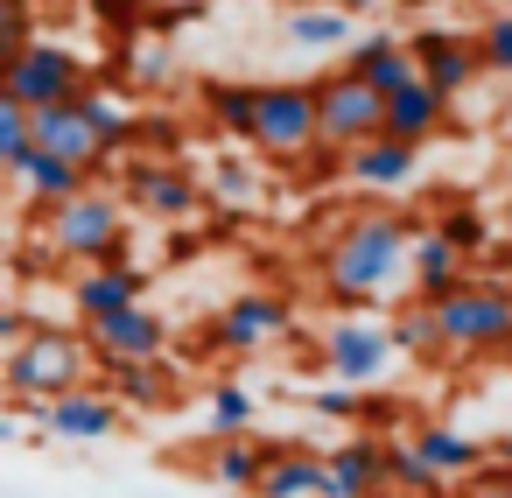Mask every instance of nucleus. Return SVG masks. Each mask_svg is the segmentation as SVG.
Masks as SVG:
<instances>
[{"mask_svg":"<svg viewBox=\"0 0 512 498\" xmlns=\"http://www.w3.org/2000/svg\"><path fill=\"white\" fill-rule=\"evenodd\" d=\"M386 477L400 484V491H414V498H442L449 491V477L414 449V435H400V442H386Z\"/></svg>","mask_w":512,"mask_h":498,"instance_id":"nucleus-28","label":"nucleus"},{"mask_svg":"<svg viewBox=\"0 0 512 498\" xmlns=\"http://www.w3.org/2000/svg\"><path fill=\"white\" fill-rule=\"evenodd\" d=\"M211 190H218L225 204H246V197H253V169H246L239 155H225V162L211 169Z\"/></svg>","mask_w":512,"mask_h":498,"instance_id":"nucleus-35","label":"nucleus"},{"mask_svg":"<svg viewBox=\"0 0 512 498\" xmlns=\"http://www.w3.org/2000/svg\"><path fill=\"white\" fill-rule=\"evenodd\" d=\"M463 498H505V470H498V477H484V470H477V477L463 484Z\"/></svg>","mask_w":512,"mask_h":498,"instance_id":"nucleus-38","label":"nucleus"},{"mask_svg":"<svg viewBox=\"0 0 512 498\" xmlns=\"http://www.w3.org/2000/svg\"><path fill=\"white\" fill-rule=\"evenodd\" d=\"M36 148V106H22L15 92H0V176H15V162Z\"/></svg>","mask_w":512,"mask_h":498,"instance_id":"nucleus-30","label":"nucleus"},{"mask_svg":"<svg viewBox=\"0 0 512 498\" xmlns=\"http://www.w3.org/2000/svg\"><path fill=\"white\" fill-rule=\"evenodd\" d=\"M505 498H512V470H505Z\"/></svg>","mask_w":512,"mask_h":498,"instance_id":"nucleus-44","label":"nucleus"},{"mask_svg":"<svg viewBox=\"0 0 512 498\" xmlns=\"http://www.w3.org/2000/svg\"><path fill=\"white\" fill-rule=\"evenodd\" d=\"M400 358L393 344V323H372V316H337L323 330V372L344 379V386H372L386 379V365Z\"/></svg>","mask_w":512,"mask_h":498,"instance_id":"nucleus-8","label":"nucleus"},{"mask_svg":"<svg viewBox=\"0 0 512 498\" xmlns=\"http://www.w3.org/2000/svg\"><path fill=\"white\" fill-rule=\"evenodd\" d=\"M204 113L232 134V141H253V120H260V85H232V78H211L204 85Z\"/></svg>","mask_w":512,"mask_h":498,"instance_id":"nucleus-26","label":"nucleus"},{"mask_svg":"<svg viewBox=\"0 0 512 498\" xmlns=\"http://www.w3.org/2000/svg\"><path fill=\"white\" fill-rule=\"evenodd\" d=\"M0 442H15V421H8V414H0Z\"/></svg>","mask_w":512,"mask_h":498,"instance_id":"nucleus-42","label":"nucleus"},{"mask_svg":"<svg viewBox=\"0 0 512 498\" xmlns=\"http://www.w3.org/2000/svg\"><path fill=\"white\" fill-rule=\"evenodd\" d=\"M36 148H50V155H64V162H78V169H92V176L113 162V148L99 141V127L85 120V106H78V99L36 106Z\"/></svg>","mask_w":512,"mask_h":498,"instance_id":"nucleus-13","label":"nucleus"},{"mask_svg":"<svg viewBox=\"0 0 512 498\" xmlns=\"http://www.w3.org/2000/svg\"><path fill=\"white\" fill-rule=\"evenodd\" d=\"M477 50H484V71H512V15H498V22L477 36Z\"/></svg>","mask_w":512,"mask_h":498,"instance_id":"nucleus-36","label":"nucleus"},{"mask_svg":"<svg viewBox=\"0 0 512 498\" xmlns=\"http://www.w3.org/2000/svg\"><path fill=\"white\" fill-rule=\"evenodd\" d=\"M29 36H36V8L29 0H0V64H8Z\"/></svg>","mask_w":512,"mask_h":498,"instance_id":"nucleus-33","label":"nucleus"},{"mask_svg":"<svg viewBox=\"0 0 512 498\" xmlns=\"http://www.w3.org/2000/svg\"><path fill=\"white\" fill-rule=\"evenodd\" d=\"M498 456H505V463H512V442H505V449H498Z\"/></svg>","mask_w":512,"mask_h":498,"instance_id":"nucleus-43","label":"nucleus"},{"mask_svg":"<svg viewBox=\"0 0 512 498\" xmlns=\"http://www.w3.org/2000/svg\"><path fill=\"white\" fill-rule=\"evenodd\" d=\"M393 344H400L407 358H435V351H442V323H435V302H421V295H414V302H407V309L393 316Z\"/></svg>","mask_w":512,"mask_h":498,"instance_id":"nucleus-31","label":"nucleus"},{"mask_svg":"<svg viewBox=\"0 0 512 498\" xmlns=\"http://www.w3.org/2000/svg\"><path fill=\"white\" fill-rule=\"evenodd\" d=\"M442 120H449V99L428 85V78H407L400 92H386V134H400V141H428V134H442Z\"/></svg>","mask_w":512,"mask_h":498,"instance_id":"nucleus-19","label":"nucleus"},{"mask_svg":"<svg viewBox=\"0 0 512 498\" xmlns=\"http://www.w3.org/2000/svg\"><path fill=\"white\" fill-rule=\"evenodd\" d=\"M316 491H323V456L316 449H295V442H281L267 456L260 484H253V498H316Z\"/></svg>","mask_w":512,"mask_h":498,"instance_id":"nucleus-23","label":"nucleus"},{"mask_svg":"<svg viewBox=\"0 0 512 498\" xmlns=\"http://www.w3.org/2000/svg\"><path fill=\"white\" fill-rule=\"evenodd\" d=\"M176 78V50L155 36V43H134V85H169Z\"/></svg>","mask_w":512,"mask_h":498,"instance_id":"nucleus-34","label":"nucleus"},{"mask_svg":"<svg viewBox=\"0 0 512 498\" xmlns=\"http://www.w3.org/2000/svg\"><path fill=\"white\" fill-rule=\"evenodd\" d=\"M127 204L148 211V218H190L204 204V183L176 162H134L127 169Z\"/></svg>","mask_w":512,"mask_h":498,"instance_id":"nucleus-15","label":"nucleus"},{"mask_svg":"<svg viewBox=\"0 0 512 498\" xmlns=\"http://www.w3.org/2000/svg\"><path fill=\"white\" fill-rule=\"evenodd\" d=\"M414 449H421L449 484H463V477H477V470H484V442H477V435H463V428H449V421L414 428Z\"/></svg>","mask_w":512,"mask_h":498,"instance_id":"nucleus-24","label":"nucleus"},{"mask_svg":"<svg viewBox=\"0 0 512 498\" xmlns=\"http://www.w3.org/2000/svg\"><path fill=\"white\" fill-rule=\"evenodd\" d=\"M253 414H260V400H253L239 379H218V386L204 393V428H211V435H246Z\"/></svg>","mask_w":512,"mask_h":498,"instance_id":"nucleus-29","label":"nucleus"},{"mask_svg":"<svg viewBox=\"0 0 512 498\" xmlns=\"http://www.w3.org/2000/svg\"><path fill=\"white\" fill-rule=\"evenodd\" d=\"M274 449H281V442H253V428H246V435H211V484H225V491H253Z\"/></svg>","mask_w":512,"mask_h":498,"instance_id":"nucleus-25","label":"nucleus"},{"mask_svg":"<svg viewBox=\"0 0 512 498\" xmlns=\"http://www.w3.org/2000/svg\"><path fill=\"white\" fill-rule=\"evenodd\" d=\"M134 8H141V0H99V15H106V22H120V29L134 22Z\"/></svg>","mask_w":512,"mask_h":498,"instance_id":"nucleus-40","label":"nucleus"},{"mask_svg":"<svg viewBox=\"0 0 512 498\" xmlns=\"http://www.w3.org/2000/svg\"><path fill=\"white\" fill-rule=\"evenodd\" d=\"M414 169H421V148L400 134H372V141L344 148V176L358 190H400V183H414Z\"/></svg>","mask_w":512,"mask_h":498,"instance_id":"nucleus-16","label":"nucleus"},{"mask_svg":"<svg viewBox=\"0 0 512 498\" xmlns=\"http://www.w3.org/2000/svg\"><path fill=\"white\" fill-rule=\"evenodd\" d=\"M505 225H512V204H505Z\"/></svg>","mask_w":512,"mask_h":498,"instance_id":"nucleus-45","label":"nucleus"},{"mask_svg":"<svg viewBox=\"0 0 512 498\" xmlns=\"http://www.w3.org/2000/svg\"><path fill=\"white\" fill-rule=\"evenodd\" d=\"M414 218H400V211H358V218H344L337 225V239L323 246V288H330V302H379V295H393V281L407 274V260H414Z\"/></svg>","mask_w":512,"mask_h":498,"instance_id":"nucleus-1","label":"nucleus"},{"mask_svg":"<svg viewBox=\"0 0 512 498\" xmlns=\"http://www.w3.org/2000/svg\"><path fill=\"white\" fill-rule=\"evenodd\" d=\"M85 344H92L99 365H134V358H162V351H169V323H162L148 302H134V309L92 316V323H85Z\"/></svg>","mask_w":512,"mask_h":498,"instance_id":"nucleus-11","label":"nucleus"},{"mask_svg":"<svg viewBox=\"0 0 512 498\" xmlns=\"http://www.w3.org/2000/svg\"><path fill=\"white\" fill-rule=\"evenodd\" d=\"M393 477H386V442L372 435H351L323 456V491L316 498H386Z\"/></svg>","mask_w":512,"mask_h":498,"instance_id":"nucleus-12","label":"nucleus"},{"mask_svg":"<svg viewBox=\"0 0 512 498\" xmlns=\"http://www.w3.org/2000/svg\"><path fill=\"white\" fill-rule=\"evenodd\" d=\"M0 92H15L22 106H57V99H78V92H85V57H78V50H64V43L29 36L8 64H0Z\"/></svg>","mask_w":512,"mask_h":498,"instance_id":"nucleus-6","label":"nucleus"},{"mask_svg":"<svg viewBox=\"0 0 512 498\" xmlns=\"http://www.w3.org/2000/svg\"><path fill=\"white\" fill-rule=\"evenodd\" d=\"M414 64H421V78H428L442 99H456V92L484 71V50L463 43V36H449V29H421V36H414Z\"/></svg>","mask_w":512,"mask_h":498,"instance_id":"nucleus-17","label":"nucleus"},{"mask_svg":"<svg viewBox=\"0 0 512 498\" xmlns=\"http://www.w3.org/2000/svg\"><path fill=\"white\" fill-rule=\"evenodd\" d=\"M85 365H92L85 323H78V330H22V337L8 344L0 379H8V393H22V400H50V393L85 386Z\"/></svg>","mask_w":512,"mask_h":498,"instance_id":"nucleus-3","label":"nucleus"},{"mask_svg":"<svg viewBox=\"0 0 512 498\" xmlns=\"http://www.w3.org/2000/svg\"><path fill=\"white\" fill-rule=\"evenodd\" d=\"M435 323H442V351H456V358L512 351V288L505 281H456L449 295H435Z\"/></svg>","mask_w":512,"mask_h":498,"instance_id":"nucleus-4","label":"nucleus"},{"mask_svg":"<svg viewBox=\"0 0 512 498\" xmlns=\"http://www.w3.org/2000/svg\"><path fill=\"white\" fill-rule=\"evenodd\" d=\"M288 323H295L288 295H274V288H246V295H232V302L218 309L211 344H218V351H232V358H253V351L281 344V337H288Z\"/></svg>","mask_w":512,"mask_h":498,"instance_id":"nucleus-9","label":"nucleus"},{"mask_svg":"<svg viewBox=\"0 0 512 498\" xmlns=\"http://www.w3.org/2000/svg\"><path fill=\"white\" fill-rule=\"evenodd\" d=\"M316 127H323V148H358L372 134H386V92H372L358 71H330L316 78Z\"/></svg>","mask_w":512,"mask_h":498,"instance_id":"nucleus-5","label":"nucleus"},{"mask_svg":"<svg viewBox=\"0 0 512 498\" xmlns=\"http://www.w3.org/2000/svg\"><path fill=\"white\" fill-rule=\"evenodd\" d=\"M463 260H470V253H463L442 225H421V232H414V260H407L414 295H421V302H435V295H449L456 281H470V274H463Z\"/></svg>","mask_w":512,"mask_h":498,"instance_id":"nucleus-18","label":"nucleus"},{"mask_svg":"<svg viewBox=\"0 0 512 498\" xmlns=\"http://www.w3.org/2000/svg\"><path fill=\"white\" fill-rule=\"evenodd\" d=\"M309 407L316 414H330V421H344V414H358V393L337 379V386H323V393H309Z\"/></svg>","mask_w":512,"mask_h":498,"instance_id":"nucleus-37","label":"nucleus"},{"mask_svg":"<svg viewBox=\"0 0 512 498\" xmlns=\"http://www.w3.org/2000/svg\"><path fill=\"white\" fill-rule=\"evenodd\" d=\"M15 183H22V197H29L36 211H50V204L78 197V190L92 183V169H78V162H64V155H50V148H29V155L15 162Z\"/></svg>","mask_w":512,"mask_h":498,"instance_id":"nucleus-20","label":"nucleus"},{"mask_svg":"<svg viewBox=\"0 0 512 498\" xmlns=\"http://www.w3.org/2000/svg\"><path fill=\"white\" fill-rule=\"evenodd\" d=\"M141 295H148V274H141L134 260H92V267L71 274V309H78V323L113 316V309H134Z\"/></svg>","mask_w":512,"mask_h":498,"instance_id":"nucleus-14","label":"nucleus"},{"mask_svg":"<svg viewBox=\"0 0 512 498\" xmlns=\"http://www.w3.org/2000/svg\"><path fill=\"white\" fill-rule=\"evenodd\" d=\"M337 8H344V15H372V8H379V0H337Z\"/></svg>","mask_w":512,"mask_h":498,"instance_id":"nucleus-41","label":"nucleus"},{"mask_svg":"<svg viewBox=\"0 0 512 498\" xmlns=\"http://www.w3.org/2000/svg\"><path fill=\"white\" fill-rule=\"evenodd\" d=\"M344 71H358L372 92H400L407 78H421L414 43H393V36H358V43H351V57H344Z\"/></svg>","mask_w":512,"mask_h":498,"instance_id":"nucleus-21","label":"nucleus"},{"mask_svg":"<svg viewBox=\"0 0 512 498\" xmlns=\"http://www.w3.org/2000/svg\"><path fill=\"white\" fill-rule=\"evenodd\" d=\"M253 148H260L267 162H295V155L323 148V127H316V85H260Z\"/></svg>","mask_w":512,"mask_h":498,"instance_id":"nucleus-7","label":"nucleus"},{"mask_svg":"<svg viewBox=\"0 0 512 498\" xmlns=\"http://www.w3.org/2000/svg\"><path fill=\"white\" fill-rule=\"evenodd\" d=\"M435 225H442V232H449V239H456L463 253H484V246H491V225H484V211H470V204H456V211H442Z\"/></svg>","mask_w":512,"mask_h":498,"instance_id":"nucleus-32","label":"nucleus"},{"mask_svg":"<svg viewBox=\"0 0 512 498\" xmlns=\"http://www.w3.org/2000/svg\"><path fill=\"white\" fill-rule=\"evenodd\" d=\"M43 232H50V253L71 260V267H92V260H120L127 246V197L85 183L78 197L50 204L43 211Z\"/></svg>","mask_w":512,"mask_h":498,"instance_id":"nucleus-2","label":"nucleus"},{"mask_svg":"<svg viewBox=\"0 0 512 498\" xmlns=\"http://www.w3.org/2000/svg\"><path fill=\"white\" fill-rule=\"evenodd\" d=\"M22 407L57 442H106V435H120V400L106 386H71V393H50V400H22Z\"/></svg>","mask_w":512,"mask_h":498,"instance_id":"nucleus-10","label":"nucleus"},{"mask_svg":"<svg viewBox=\"0 0 512 498\" xmlns=\"http://www.w3.org/2000/svg\"><path fill=\"white\" fill-rule=\"evenodd\" d=\"M106 393H113V400H127V407H148V414H162V407H176V372H169L162 358L106 365Z\"/></svg>","mask_w":512,"mask_h":498,"instance_id":"nucleus-22","label":"nucleus"},{"mask_svg":"<svg viewBox=\"0 0 512 498\" xmlns=\"http://www.w3.org/2000/svg\"><path fill=\"white\" fill-rule=\"evenodd\" d=\"M288 43H302V50H337V43H351V15L337 8V0L295 8V15H288Z\"/></svg>","mask_w":512,"mask_h":498,"instance_id":"nucleus-27","label":"nucleus"},{"mask_svg":"<svg viewBox=\"0 0 512 498\" xmlns=\"http://www.w3.org/2000/svg\"><path fill=\"white\" fill-rule=\"evenodd\" d=\"M22 330H29V323H22V316H15V309H8V302H0V351H8V344H15V337H22Z\"/></svg>","mask_w":512,"mask_h":498,"instance_id":"nucleus-39","label":"nucleus"}]
</instances>
